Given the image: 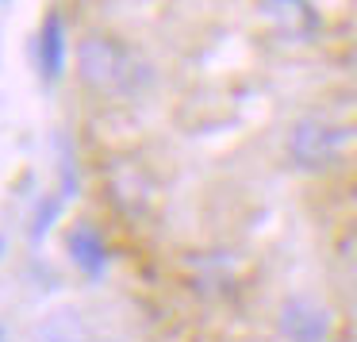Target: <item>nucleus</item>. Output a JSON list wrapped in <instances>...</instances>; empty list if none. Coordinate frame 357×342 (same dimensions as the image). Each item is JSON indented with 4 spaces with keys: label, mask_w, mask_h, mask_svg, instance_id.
I'll use <instances>...</instances> for the list:
<instances>
[{
    "label": "nucleus",
    "mask_w": 357,
    "mask_h": 342,
    "mask_svg": "<svg viewBox=\"0 0 357 342\" xmlns=\"http://www.w3.org/2000/svg\"><path fill=\"white\" fill-rule=\"evenodd\" d=\"M0 342H8V334H4V323H0Z\"/></svg>",
    "instance_id": "8"
},
{
    "label": "nucleus",
    "mask_w": 357,
    "mask_h": 342,
    "mask_svg": "<svg viewBox=\"0 0 357 342\" xmlns=\"http://www.w3.org/2000/svg\"><path fill=\"white\" fill-rule=\"evenodd\" d=\"M66 254H70V262L93 281L104 277L108 265H112V250H108V242H104V235L96 231L93 223H85V219L66 231Z\"/></svg>",
    "instance_id": "4"
},
{
    "label": "nucleus",
    "mask_w": 357,
    "mask_h": 342,
    "mask_svg": "<svg viewBox=\"0 0 357 342\" xmlns=\"http://www.w3.org/2000/svg\"><path fill=\"white\" fill-rule=\"evenodd\" d=\"M342 147H346V131H338L334 124H326L319 116L300 119L288 135V158L303 173H319L326 165H334L342 158Z\"/></svg>",
    "instance_id": "2"
},
{
    "label": "nucleus",
    "mask_w": 357,
    "mask_h": 342,
    "mask_svg": "<svg viewBox=\"0 0 357 342\" xmlns=\"http://www.w3.org/2000/svg\"><path fill=\"white\" fill-rule=\"evenodd\" d=\"M96 342H119V339H96Z\"/></svg>",
    "instance_id": "9"
},
{
    "label": "nucleus",
    "mask_w": 357,
    "mask_h": 342,
    "mask_svg": "<svg viewBox=\"0 0 357 342\" xmlns=\"http://www.w3.org/2000/svg\"><path fill=\"white\" fill-rule=\"evenodd\" d=\"M35 58H39V73H43L47 85H54V81L66 73V24H62V12L50 8L47 16H43Z\"/></svg>",
    "instance_id": "5"
},
{
    "label": "nucleus",
    "mask_w": 357,
    "mask_h": 342,
    "mask_svg": "<svg viewBox=\"0 0 357 342\" xmlns=\"http://www.w3.org/2000/svg\"><path fill=\"white\" fill-rule=\"evenodd\" d=\"M0 254H4V239H0Z\"/></svg>",
    "instance_id": "10"
},
{
    "label": "nucleus",
    "mask_w": 357,
    "mask_h": 342,
    "mask_svg": "<svg viewBox=\"0 0 357 342\" xmlns=\"http://www.w3.org/2000/svg\"><path fill=\"white\" fill-rule=\"evenodd\" d=\"M265 12L288 35H307L315 27V16H311L307 0H265Z\"/></svg>",
    "instance_id": "7"
},
{
    "label": "nucleus",
    "mask_w": 357,
    "mask_h": 342,
    "mask_svg": "<svg viewBox=\"0 0 357 342\" xmlns=\"http://www.w3.org/2000/svg\"><path fill=\"white\" fill-rule=\"evenodd\" d=\"M77 73L93 93L100 96H123L146 81L142 62L112 35H89L77 47Z\"/></svg>",
    "instance_id": "1"
},
{
    "label": "nucleus",
    "mask_w": 357,
    "mask_h": 342,
    "mask_svg": "<svg viewBox=\"0 0 357 342\" xmlns=\"http://www.w3.org/2000/svg\"><path fill=\"white\" fill-rule=\"evenodd\" d=\"M31 342H85V323L73 308H58L35 323Z\"/></svg>",
    "instance_id": "6"
},
{
    "label": "nucleus",
    "mask_w": 357,
    "mask_h": 342,
    "mask_svg": "<svg viewBox=\"0 0 357 342\" xmlns=\"http://www.w3.org/2000/svg\"><path fill=\"white\" fill-rule=\"evenodd\" d=\"M280 331H284L288 342H326L331 311L311 296H288L280 304Z\"/></svg>",
    "instance_id": "3"
}]
</instances>
